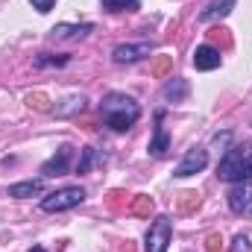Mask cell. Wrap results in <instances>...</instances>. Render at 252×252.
<instances>
[{
    "mask_svg": "<svg viewBox=\"0 0 252 252\" xmlns=\"http://www.w3.org/2000/svg\"><path fill=\"white\" fill-rule=\"evenodd\" d=\"M100 118H103V124L109 126L112 132H129L132 126L138 124V118H141V106L129 94L109 91L103 97V103H100Z\"/></svg>",
    "mask_w": 252,
    "mask_h": 252,
    "instance_id": "cell-1",
    "label": "cell"
},
{
    "mask_svg": "<svg viewBox=\"0 0 252 252\" xmlns=\"http://www.w3.org/2000/svg\"><path fill=\"white\" fill-rule=\"evenodd\" d=\"M217 179L220 182H252V147L250 144H235L226 150V156L217 164Z\"/></svg>",
    "mask_w": 252,
    "mask_h": 252,
    "instance_id": "cell-2",
    "label": "cell"
},
{
    "mask_svg": "<svg viewBox=\"0 0 252 252\" xmlns=\"http://www.w3.org/2000/svg\"><path fill=\"white\" fill-rule=\"evenodd\" d=\"M82 199H85V190L79 188V185L59 188V190H53V193H47V196L41 199V211H47V214H59V211H67V208H76Z\"/></svg>",
    "mask_w": 252,
    "mask_h": 252,
    "instance_id": "cell-3",
    "label": "cell"
},
{
    "mask_svg": "<svg viewBox=\"0 0 252 252\" xmlns=\"http://www.w3.org/2000/svg\"><path fill=\"white\" fill-rule=\"evenodd\" d=\"M170 235H173V223H170V217H156L153 223H150V229H147V244H144V250L147 252H167V244H170Z\"/></svg>",
    "mask_w": 252,
    "mask_h": 252,
    "instance_id": "cell-4",
    "label": "cell"
},
{
    "mask_svg": "<svg viewBox=\"0 0 252 252\" xmlns=\"http://www.w3.org/2000/svg\"><path fill=\"white\" fill-rule=\"evenodd\" d=\"M205 164H208V150H205V147H190L188 153H185V158L176 164L173 176H176V179H188L193 173L205 170Z\"/></svg>",
    "mask_w": 252,
    "mask_h": 252,
    "instance_id": "cell-5",
    "label": "cell"
},
{
    "mask_svg": "<svg viewBox=\"0 0 252 252\" xmlns=\"http://www.w3.org/2000/svg\"><path fill=\"white\" fill-rule=\"evenodd\" d=\"M70 158H73V147L70 144H62L44 164H41V176L50 179V176H64L70 170Z\"/></svg>",
    "mask_w": 252,
    "mask_h": 252,
    "instance_id": "cell-6",
    "label": "cell"
},
{
    "mask_svg": "<svg viewBox=\"0 0 252 252\" xmlns=\"http://www.w3.org/2000/svg\"><path fill=\"white\" fill-rule=\"evenodd\" d=\"M153 53V44L150 41H138V44H118L112 50V59L118 64H132V62H141Z\"/></svg>",
    "mask_w": 252,
    "mask_h": 252,
    "instance_id": "cell-7",
    "label": "cell"
},
{
    "mask_svg": "<svg viewBox=\"0 0 252 252\" xmlns=\"http://www.w3.org/2000/svg\"><path fill=\"white\" fill-rule=\"evenodd\" d=\"M161 121H164V109L156 112V132H153V141H150V156L153 158H164L167 150H170V135L161 126Z\"/></svg>",
    "mask_w": 252,
    "mask_h": 252,
    "instance_id": "cell-8",
    "label": "cell"
},
{
    "mask_svg": "<svg viewBox=\"0 0 252 252\" xmlns=\"http://www.w3.org/2000/svg\"><path fill=\"white\" fill-rule=\"evenodd\" d=\"M88 32H94V24H56L50 30L53 41H73V38H85Z\"/></svg>",
    "mask_w": 252,
    "mask_h": 252,
    "instance_id": "cell-9",
    "label": "cell"
},
{
    "mask_svg": "<svg viewBox=\"0 0 252 252\" xmlns=\"http://www.w3.org/2000/svg\"><path fill=\"white\" fill-rule=\"evenodd\" d=\"M252 205V182H235V188L229 190V208L235 214H244Z\"/></svg>",
    "mask_w": 252,
    "mask_h": 252,
    "instance_id": "cell-10",
    "label": "cell"
},
{
    "mask_svg": "<svg viewBox=\"0 0 252 252\" xmlns=\"http://www.w3.org/2000/svg\"><path fill=\"white\" fill-rule=\"evenodd\" d=\"M238 6V0H211L202 12H199V21L202 24H211V21H223L232 15V9Z\"/></svg>",
    "mask_w": 252,
    "mask_h": 252,
    "instance_id": "cell-11",
    "label": "cell"
},
{
    "mask_svg": "<svg viewBox=\"0 0 252 252\" xmlns=\"http://www.w3.org/2000/svg\"><path fill=\"white\" fill-rule=\"evenodd\" d=\"M193 67L196 70H217L220 67V50L211 44H199L193 50Z\"/></svg>",
    "mask_w": 252,
    "mask_h": 252,
    "instance_id": "cell-12",
    "label": "cell"
},
{
    "mask_svg": "<svg viewBox=\"0 0 252 252\" xmlns=\"http://www.w3.org/2000/svg\"><path fill=\"white\" fill-rule=\"evenodd\" d=\"M41 190H44V176H41V179H27V182L9 185V196H15V199H27V196H38Z\"/></svg>",
    "mask_w": 252,
    "mask_h": 252,
    "instance_id": "cell-13",
    "label": "cell"
},
{
    "mask_svg": "<svg viewBox=\"0 0 252 252\" xmlns=\"http://www.w3.org/2000/svg\"><path fill=\"white\" fill-rule=\"evenodd\" d=\"M161 94H164V100H173V103H182L185 97H188V82L185 79H167L164 82V88H161Z\"/></svg>",
    "mask_w": 252,
    "mask_h": 252,
    "instance_id": "cell-14",
    "label": "cell"
},
{
    "mask_svg": "<svg viewBox=\"0 0 252 252\" xmlns=\"http://www.w3.org/2000/svg\"><path fill=\"white\" fill-rule=\"evenodd\" d=\"M94 164H103V156H100L94 147H82V153H79V161H76V173H88Z\"/></svg>",
    "mask_w": 252,
    "mask_h": 252,
    "instance_id": "cell-15",
    "label": "cell"
},
{
    "mask_svg": "<svg viewBox=\"0 0 252 252\" xmlns=\"http://www.w3.org/2000/svg\"><path fill=\"white\" fill-rule=\"evenodd\" d=\"M70 62V56L67 53H38L35 59H32V64L38 67V70H44V67H64V64Z\"/></svg>",
    "mask_w": 252,
    "mask_h": 252,
    "instance_id": "cell-16",
    "label": "cell"
},
{
    "mask_svg": "<svg viewBox=\"0 0 252 252\" xmlns=\"http://www.w3.org/2000/svg\"><path fill=\"white\" fill-rule=\"evenodd\" d=\"M106 12H138L141 3L138 0H100Z\"/></svg>",
    "mask_w": 252,
    "mask_h": 252,
    "instance_id": "cell-17",
    "label": "cell"
},
{
    "mask_svg": "<svg viewBox=\"0 0 252 252\" xmlns=\"http://www.w3.org/2000/svg\"><path fill=\"white\" fill-rule=\"evenodd\" d=\"M82 109H85V97H67L64 106H56L53 112H56L59 118H64V115H73V112H82Z\"/></svg>",
    "mask_w": 252,
    "mask_h": 252,
    "instance_id": "cell-18",
    "label": "cell"
},
{
    "mask_svg": "<svg viewBox=\"0 0 252 252\" xmlns=\"http://www.w3.org/2000/svg\"><path fill=\"white\" fill-rule=\"evenodd\" d=\"M232 252H252V244L247 235H238L235 241H232Z\"/></svg>",
    "mask_w": 252,
    "mask_h": 252,
    "instance_id": "cell-19",
    "label": "cell"
},
{
    "mask_svg": "<svg viewBox=\"0 0 252 252\" xmlns=\"http://www.w3.org/2000/svg\"><path fill=\"white\" fill-rule=\"evenodd\" d=\"M30 3H32V9H38L41 15H47V12L56 6V0H30Z\"/></svg>",
    "mask_w": 252,
    "mask_h": 252,
    "instance_id": "cell-20",
    "label": "cell"
},
{
    "mask_svg": "<svg viewBox=\"0 0 252 252\" xmlns=\"http://www.w3.org/2000/svg\"><path fill=\"white\" fill-rule=\"evenodd\" d=\"M30 106H35V109H47V106H44V97H41V94H35V97L30 94Z\"/></svg>",
    "mask_w": 252,
    "mask_h": 252,
    "instance_id": "cell-21",
    "label": "cell"
},
{
    "mask_svg": "<svg viewBox=\"0 0 252 252\" xmlns=\"http://www.w3.org/2000/svg\"><path fill=\"white\" fill-rule=\"evenodd\" d=\"M30 252H47V250H44V247H32Z\"/></svg>",
    "mask_w": 252,
    "mask_h": 252,
    "instance_id": "cell-22",
    "label": "cell"
}]
</instances>
